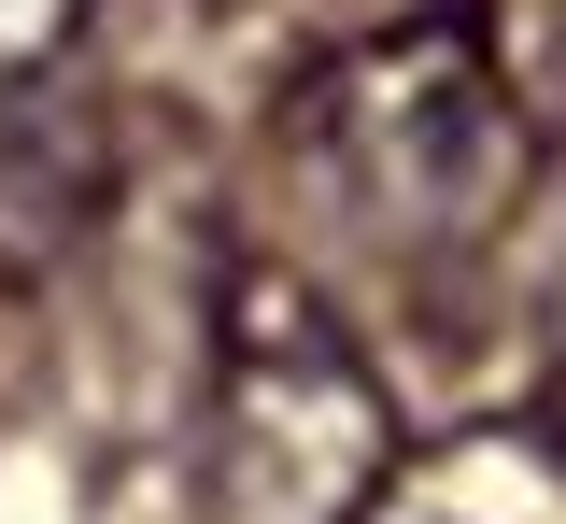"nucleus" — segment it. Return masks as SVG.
<instances>
[{
	"label": "nucleus",
	"mask_w": 566,
	"mask_h": 524,
	"mask_svg": "<svg viewBox=\"0 0 566 524\" xmlns=\"http://www.w3.org/2000/svg\"><path fill=\"white\" fill-rule=\"evenodd\" d=\"M368 524H566V440L553 426H468L439 453H397Z\"/></svg>",
	"instance_id": "7ed1b4c3"
},
{
	"label": "nucleus",
	"mask_w": 566,
	"mask_h": 524,
	"mask_svg": "<svg viewBox=\"0 0 566 524\" xmlns=\"http://www.w3.org/2000/svg\"><path fill=\"white\" fill-rule=\"evenodd\" d=\"M71 29H85V0H0V85H43Z\"/></svg>",
	"instance_id": "20e7f679"
},
{
	"label": "nucleus",
	"mask_w": 566,
	"mask_h": 524,
	"mask_svg": "<svg viewBox=\"0 0 566 524\" xmlns=\"http://www.w3.org/2000/svg\"><path fill=\"white\" fill-rule=\"evenodd\" d=\"M397 482V397L368 369L340 298L283 255L212 284L199 355V524H368Z\"/></svg>",
	"instance_id": "f03ea898"
},
{
	"label": "nucleus",
	"mask_w": 566,
	"mask_h": 524,
	"mask_svg": "<svg viewBox=\"0 0 566 524\" xmlns=\"http://www.w3.org/2000/svg\"><path fill=\"white\" fill-rule=\"evenodd\" d=\"M524 85L468 0H424L397 29H354L340 57L283 85L270 170L368 255H468L524 199Z\"/></svg>",
	"instance_id": "f257e3e1"
},
{
	"label": "nucleus",
	"mask_w": 566,
	"mask_h": 524,
	"mask_svg": "<svg viewBox=\"0 0 566 524\" xmlns=\"http://www.w3.org/2000/svg\"><path fill=\"white\" fill-rule=\"evenodd\" d=\"M553 440H566V284H553Z\"/></svg>",
	"instance_id": "39448f33"
}]
</instances>
